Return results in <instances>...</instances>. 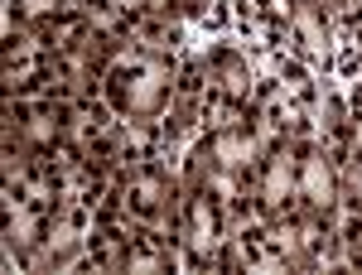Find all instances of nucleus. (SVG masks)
Returning <instances> with one entry per match:
<instances>
[{"label":"nucleus","mask_w":362,"mask_h":275,"mask_svg":"<svg viewBox=\"0 0 362 275\" xmlns=\"http://www.w3.org/2000/svg\"><path fill=\"white\" fill-rule=\"evenodd\" d=\"M251 193H256V218L276 222L295 213V203H300V140L266 145L261 165L251 174Z\"/></svg>","instance_id":"obj_6"},{"label":"nucleus","mask_w":362,"mask_h":275,"mask_svg":"<svg viewBox=\"0 0 362 275\" xmlns=\"http://www.w3.org/2000/svg\"><path fill=\"white\" fill-rule=\"evenodd\" d=\"M54 222V208L49 203H34L25 193H5V218H0V237H5V256L29 266V256L39 251L44 232Z\"/></svg>","instance_id":"obj_10"},{"label":"nucleus","mask_w":362,"mask_h":275,"mask_svg":"<svg viewBox=\"0 0 362 275\" xmlns=\"http://www.w3.org/2000/svg\"><path fill=\"white\" fill-rule=\"evenodd\" d=\"M174 68L169 58H150L140 49H126L102 78V97L112 102L121 121H160L174 102Z\"/></svg>","instance_id":"obj_1"},{"label":"nucleus","mask_w":362,"mask_h":275,"mask_svg":"<svg viewBox=\"0 0 362 275\" xmlns=\"http://www.w3.org/2000/svg\"><path fill=\"white\" fill-rule=\"evenodd\" d=\"M276 73H280V83L290 87V92H295L300 102H309V97H314V87H309V73L300 68V63H295V58H280V63H276Z\"/></svg>","instance_id":"obj_15"},{"label":"nucleus","mask_w":362,"mask_h":275,"mask_svg":"<svg viewBox=\"0 0 362 275\" xmlns=\"http://www.w3.org/2000/svg\"><path fill=\"white\" fill-rule=\"evenodd\" d=\"M198 10H208V0H184V15H198Z\"/></svg>","instance_id":"obj_18"},{"label":"nucleus","mask_w":362,"mask_h":275,"mask_svg":"<svg viewBox=\"0 0 362 275\" xmlns=\"http://www.w3.org/2000/svg\"><path fill=\"white\" fill-rule=\"evenodd\" d=\"M5 97H49L54 83V49L25 25L5 29V58H0Z\"/></svg>","instance_id":"obj_5"},{"label":"nucleus","mask_w":362,"mask_h":275,"mask_svg":"<svg viewBox=\"0 0 362 275\" xmlns=\"http://www.w3.org/2000/svg\"><path fill=\"white\" fill-rule=\"evenodd\" d=\"M353 29H358V39H362V20H358V25H353Z\"/></svg>","instance_id":"obj_19"},{"label":"nucleus","mask_w":362,"mask_h":275,"mask_svg":"<svg viewBox=\"0 0 362 275\" xmlns=\"http://www.w3.org/2000/svg\"><path fill=\"white\" fill-rule=\"evenodd\" d=\"M324 5H329V15H334L338 25H348V29L362 20V0H324Z\"/></svg>","instance_id":"obj_16"},{"label":"nucleus","mask_w":362,"mask_h":275,"mask_svg":"<svg viewBox=\"0 0 362 275\" xmlns=\"http://www.w3.org/2000/svg\"><path fill=\"white\" fill-rule=\"evenodd\" d=\"M112 189L121 193L126 213L145 227L174 232L179 227V208H184V179H174L160 160H145L136 169H121L112 179Z\"/></svg>","instance_id":"obj_2"},{"label":"nucleus","mask_w":362,"mask_h":275,"mask_svg":"<svg viewBox=\"0 0 362 275\" xmlns=\"http://www.w3.org/2000/svg\"><path fill=\"white\" fill-rule=\"evenodd\" d=\"M208 73H213V97H218V111H223V121H237V116H247V111H251V97H256L247 58L237 54L232 44H218V49L208 54Z\"/></svg>","instance_id":"obj_11"},{"label":"nucleus","mask_w":362,"mask_h":275,"mask_svg":"<svg viewBox=\"0 0 362 275\" xmlns=\"http://www.w3.org/2000/svg\"><path fill=\"white\" fill-rule=\"evenodd\" d=\"M251 126L261 131L266 145H280V140H305L309 131V102H300L285 83H271L251 97Z\"/></svg>","instance_id":"obj_9"},{"label":"nucleus","mask_w":362,"mask_h":275,"mask_svg":"<svg viewBox=\"0 0 362 275\" xmlns=\"http://www.w3.org/2000/svg\"><path fill=\"white\" fill-rule=\"evenodd\" d=\"M285 25H290L295 44H300L309 58L329 54V44H334V15H329V5H324V0H290Z\"/></svg>","instance_id":"obj_12"},{"label":"nucleus","mask_w":362,"mask_h":275,"mask_svg":"<svg viewBox=\"0 0 362 275\" xmlns=\"http://www.w3.org/2000/svg\"><path fill=\"white\" fill-rule=\"evenodd\" d=\"M179 247H184V266L194 271H218V251L232 237V218L227 203L213 189H189L184 184V208H179V227H174Z\"/></svg>","instance_id":"obj_3"},{"label":"nucleus","mask_w":362,"mask_h":275,"mask_svg":"<svg viewBox=\"0 0 362 275\" xmlns=\"http://www.w3.org/2000/svg\"><path fill=\"white\" fill-rule=\"evenodd\" d=\"M343 198V160L324 140H300V203L305 213H338Z\"/></svg>","instance_id":"obj_8"},{"label":"nucleus","mask_w":362,"mask_h":275,"mask_svg":"<svg viewBox=\"0 0 362 275\" xmlns=\"http://www.w3.org/2000/svg\"><path fill=\"white\" fill-rule=\"evenodd\" d=\"M140 15H184V0H136V20Z\"/></svg>","instance_id":"obj_17"},{"label":"nucleus","mask_w":362,"mask_h":275,"mask_svg":"<svg viewBox=\"0 0 362 275\" xmlns=\"http://www.w3.org/2000/svg\"><path fill=\"white\" fill-rule=\"evenodd\" d=\"M63 145L78 150L83 160L102 165L116 179V150H121V116L112 111L107 97H83V102H68L63 116Z\"/></svg>","instance_id":"obj_4"},{"label":"nucleus","mask_w":362,"mask_h":275,"mask_svg":"<svg viewBox=\"0 0 362 275\" xmlns=\"http://www.w3.org/2000/svg\"><path fill=\"white\" fill-rule=\"evenodd\" d=\"M179 44H184L179 15H140V20H136L131 49H140V54H150V58H169V63H174Z\"/></svg>","instance_id":"obj_13"},{"label":"nucleus","mask_w":362,"mask_h":275,"mask_svg":"<svg viewBox=\"0 0 362 275\" xmlns=\"http://www.w3.org/2000/svg\"><path fill=\"white\" fill-rule=\"evenodd\" d=\"M63 116H68V102L58 97H5V145L49 155L63 145Z\"/></svg>","instance_id":"obj_7"},{"label":"nucleus","mask_w":362,"mask_h":275,"mask_svg":"<svg viewBox=\"0 0 362 275\" xmlns=\"http://www.w3.org/2000/svg\"><path fill=\"white\" fill-rule=\"evenodd\" d=\"M63 10H73V0H10V25L39 29L49 20H58Z\"/></svg>","instance_id":"obj_14"}]
</instances>
